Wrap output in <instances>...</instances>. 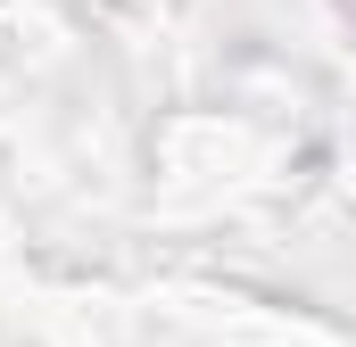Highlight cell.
Listing matches in <instances>:
<instances>
[{
    "label": "cell",
    "mask_w": 356,
    "mask_h": 347,
    "mask_svg": "<svg viewBox=\"0 0 356 347\" xmlns=\"http://www.w3.org/2000/svg\"><path fill=\"white\" fill-rule=\"evenodd\" d=\"M340 17H348V25H356V0H340Z\"/></svg>",
    "instance_id": "cell-1"
}]
</instances>
